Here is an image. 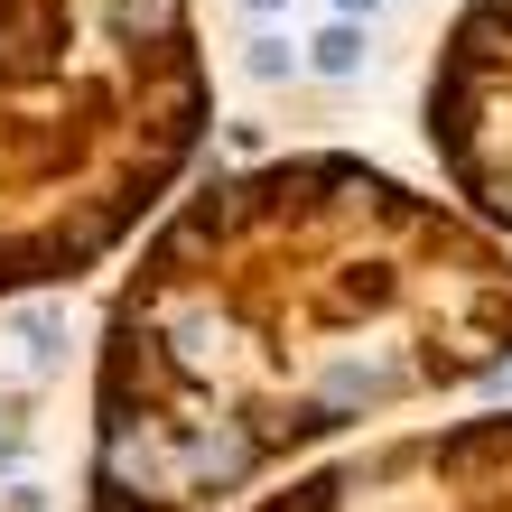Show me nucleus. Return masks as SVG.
<instances>
[{"label":"nucleus","mask_w":512,"mask_h":512,"mask_svg":"<svg viewBox=\"0 0 512 512\" xmlns=\"http://www.w3.org/2000/svg\"><path fill=\"white\" fill-rule=\"evenodd\" d=\"M382 10V0H336V19H373Z\"/></svg>","instance_id":"obj_3"},{"label":"nucleus","mask_w":512,"mask_h":512,"mask_svg":"<svg viewBox=\"0 0 512 512\" xmlns=\"http://www.w3.org/2000/svg\"><path fill=\"white\" fill-rule=\"evenodd\" d=\"M243 66H252L261 84H280V75H298V47H289V38H252V56H243Z\"/></svg>","instance_id":"obj_2"},{"label":"nucleus","mask_w":512,"mask_h":512,"mask_svg":"<svg viewBox=\"0 0 512 512\" xmlns=\"http://www.w3.org/2000/svg\"><path fill=\"white\" fill-rule=\"evenodd\" d=\"M364 56H373V38H364L354 19H326L317 38H308V66H317V75H336V84H345V75H364Z\"/></svg>","instance_id":"obj_1"},{"label":"nucleus","mask_w":512,"mask_h":512,"mask_svg":"<svg viewBox=\"0 0 512 512\" xmlns=\"http://www.w3.org/2000/svg\"><path fill=\"white\" fill-rule=\"evenodd\" d=\"M243 10H261V19H270V10H289V0H243Z\"/></svg>","instance_id":"obj_4"}]
</instances>
